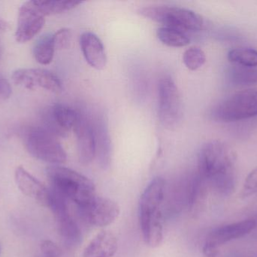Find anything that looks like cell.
Listing matches in <instances>:
<instances>
[{"label":"cell","instance_id":"obj_1","mask_svg":"<svg viewBox=\"0 0 257 257\" xmlns=\"http://www.w3.org/2000/svg\"><path fill=\"white\" fill-rule=\"evenodd\" d=\"M166 181L156 178L150 183L141 196L139 221L144 241L151 247H157L163 240V214Z\"/></svg>","mask_w":257,"mask_h":257},{"label":"cell","instance_id":"obj_2","mask_svg":"<svg viewBox=\"0 0 257 257\" xmlns=\"http://www.w3.org/2000/svg\"><path fill=\"white\" fill-rule=\"evenodd\" d=\"M51 189L78 208L85 206L96 196L93 181L81 174L62 166H51L46 170Z\"/></svg>","mask_w":257,"mask_h":257},{"label":"cell","instance_id":"obj_3","mask_svg":"<svg viewBox=\"0 0 257 257\" xmlns=\"http://www.w3.org/2000/svg\"><path fill=\"white\" fill-rule=\"evenodd\" d=\"M233 152L220 140H211L201 148L198 155L199 177L212 182L225 181L233 177Z\"/></svg>","mask_w":257,"mask_h":257},{"label":"cell","instance_id":"obj_4","mask_svg":"<svg viewBox=\"0 0 257 257\" xmlns=\"http://www.w3.org/2000/svg\"><path fill=\"white\" fill-rule=\"evenodd\" d=\"M142 17L160 23L163 27L178 29L181 31L196 32L202 30L203 19L196 12L175 6H147L139 9Z\"/></svg>","mask_w":257,"mask_h":257},{"label":"cell","instance_id":"obj_5","mask_svg":"<svg viewBox=\"0 0 257 257\" xmlns=\"http://www.w3.org/2000/svg\"><path fill=\"white\" fill-rule=\"evenodd\" d=\"M216 120L238 122L257 116V89L236 92L217 104L213 110Z\"/></svg>","mask_w":257,"mask_h":257},{"label":"cell","instance_id":"obj_6","mask_svg":"<svg viewBox=\"0 0 257 257\" xmlns=\"http://www.w3.org/2000/svg\"><path fill=\"white\" fill-rule=\"evenodd\" d=\"M25 146L30 155L40 161L60 164L67 160L66 151L60 142L45 128L30 130L26 135Z\"/></svg>","mask_w":257,"mask_h":257},{"label":"cell","instance_id":"obj_7","mask_svg":"<svg viewBox=\"0 0 257 257\" xmlns=\"http://www.w3.org/2000/svg\"><path fill=\"white\" fill-rule=\"evenodd\" d=\"M49 206L57 223V230L66 247L69 248L79 245L82 233L71 213L69 201L50 189Z\"/></svg>","mask_w":257,"mask_h":257},{"label":"cell","instance_id":"obj_8","mask_svg":"<svg viewBox=\"0 0 257 257\" xmlns=\"http://www.w3.org/2000/svg\"><path fill=\"white\" fill-rule=\"evenodd\" d=\"M182 116L181 97L176 84L169 77L160 80L159 84V118L163 126L176 128Z\"/></svg>","mask_w":257,"mask_h":257},{"label":"cell","instance_id":"obj_9","mask_svg":"<svg viewBox=\"0 0 257 257\" xmlns=\"http://www.w3.org/2000/svg\"><path fill=\"white\" fill-rule=\"evenodd\" d=\"M14 84L27 90L44 89L53 93H60L63 83L58 76L51 71L39 68H24L15 70L12 74Z\"/></svg>","mask_w":257,"mask_h":257},{"label":"cell","instance_id":"obj_10","mask_svg":"<svg viewBox=\"0 0 257 257\" xmlns=\"http://www.w3.org/2000/svg\"><path fill=\"white\" fill-rule=\"evenodd\" d=\"M78 208L84 221L96 227L111 224L120 214V207L117 202L101 196H96L90 203Z\"/></svg>","mask_w":257,"mask_h":257},{"label":"cell","instance_id":"obj_11","mask_svg":"<svg viewBox=\"0 0 257 257\" xmlns=\"http://www.w3.org/2000/svg\"><path fill=\"white\" fill-rule=\"evenodd\" d=\"M45 24V16L39 11L34 1L25 2L18 10L15 39L19 43L33 39Z\"/></svg>","mask_w":257,"mask_h":257},{"label":"cell","instance_id":"obj_12","mask_svg":"<svg viewBox=\"0 0 257 257\" xmlns=\"http://www.w3.org/2000/svg\"><path fill=\"white\" fill-rule=\"evenodd\" d=\"M73 130L76 134L78 160L83 165H87L96 157V139L93 121L79 112Z\"/></svg>","mask_w":257,"mask_h":257},{"label":"cell","instance_id":"obj_13","mask_svg":"<svg viewBox=\"0 0 257 257\" xmlns=\"http://www.w3.org/2000/svg\"><path fill=\"white\" fill-rule=\"evenodd\" d=\"M79 111L63 104L52 106L48 113L47 128L54 136L64 137L71 130L75 128L78 121Z\"/></svg>","mask_w":257,"mask_h":257},{"label":"cell","instance_id":"obj_14","mask_svg":"<svg viewBox=\"0 0 257 257\" xmlns=\"http://www.w3.org/2000/svg\"><path fill=\"white\" fill-rule=\"evenodd\" d=\"M15 179L17 186L23 194L34 199L42 206L48 208L51 196L50 189L47 188L23 167H17Z\"/></svg>","mask_w":257,"mask_h":257},{"label":"cell","instance_id":"obj_15","mask_svg":"<svg viewBox=\"0 0 257 257\" xmlns=\"http://www.w3.org/2000/svg\"><path fill=\"white\" fill-rule=\"evenodd\" d=\"M254 220H247L217 228L211 232L205 244L219 248L220 245L232 240L238 239L250 233L256 228Z\"/></svg>","mask_w":257,"mask_h":257},{"label":"cell","instance_id":"obj_16","mask_svg":"<svg viewBox=\"0 0 257 257\" xmlns=\"http://www.w3.org/2000/svg\"><path fill=\"white\" fill-rule=\"evenodd\" d=\"M80 45L86 61L91 67L101 70L106 66L107 56L101 39L92 32H84L80 37Z\"/></svg>","mask_w":257,"mask_h":257},{"label":"cell","instance_id":"obj_17","mask_svg":"<svg viewBox=\"0 0 257 257\" xmlns=\"http://www.w3.org/2000/svg\"><path fill=\"white\" fill-rule=\"evenodd\" d=\"M93 121V120H92ZM96 139V157L102 169L109 167L111 162V143L108 125L104 116H99L93 121Z\"/></svg>","mask_w":257,"mask_h":257},{"label":"cell","instance_id":"obj_18","mask_svg":"<svg viewBox=\"0 0 257 257\" xmlns=\"http://www.w3.org/2000/svg\"><path fill=\"white\" fill-rule=\"evenodd\" d=\"M117 250V239L110 231L98 233L84 249L83 257H113Z\"/></svg>","mask_w":257,"mask_h":257},{"label":"cell","instance_id":"obj_19","mask_svg":"<svg viewBox=\"0 0 257 257\" xmlns=\"http://www.w3.org/2000/svg\"><path fill=\"white\" fill-rule=\"evenodd\" d=\"M157 35L162 43L174 48L187 46L190 42L185 32L172 27H160L157 30Z\"/></svg>","mask_w":257,"mask_h":257},{"label":"cell","instance_id":"obj_20","mask_svg":"<svg viewBox=\"0 0 257 257\" xmlns=\"http://www.w3.org/2000/svg\"><path fill=\"white\" fill-rule=\"evenodd\" d=\"M45 16L58 15L72 10L82 3L81 1H34Z\"/></svg>","mask_w":257,"mask_h":257},{"label":"cell","instance_id":"obj_21","mask_svg":"<svg viewBox=\"0 0 257 257\" xmlns=\"http://www.w3.org/2000/svg\"><path fill=\"white\" fill-rule=\"evenodd\" d=\"M229 80L234 84H257V68L233 64L228 72Z\"/></svg>","mask_w":257,"mask_h":257},{"label":"cell","instance_id":"obj_22","mask_svg":"<svg viewBox=\"0 0 257 257\" xmlns=\"http://www.w3.org/2000/svg\"><path fill=\"white\" fill-rule=\"evenodd\" d=\"M227 57L233 64L248 67L257 66V50L253 48H235L229 51Z\"/></svg>","mask_w":257,"mask_h":257},{"label":"cell","instance_id":"obj_23","mask_svg":"<svg viewBox=\"0 0 257 257\" xmlns=\"http://www.w3.org/2000/svg\"><path fill=\"white\" fill-rule=\"evenodd\" d=\"M55 51L52 37L48 36L36 44L33 49V55L38 63L48 65L52 62Z\"/></svg>","mask_w":257,"mask_h":257},{"label":"cell","instance_id":"obj_24","mask_svg":"<svg viewBox=\"0 0 257 257\" xmlns=\"http://www.w3.org/2000/svg\"><path fill=\"white\" fill-rule=\"evenodd\" d=\"M183 61L187 69L196 70L205 64L206 56L205 52L199 47H191L186 50L184 53Z\"/></svg>","mask_w":257,"mask_h":257},{"label":"cell","instance_id":"obj_25","mask_svg":"<svg viewBox=\"0 0 257 257\" xmlns=\"http://www.w3.org/2000/svg\"><path fill=\"white\" fill-rule=\"evenodd\" d=\"M72 33L68 28H62L57 30L52 37L53 43L56 50L67 49L72 43Z\"/></svg>","mask_w":257,"mask_h":257},{"label":"cell","instance_id":"obj_26","mask_svg":"<svg viewBox=\"0 0 257 257\" xmlns=\"http://www.w3.org/2000/svg\"><path fill=\"white\" fill-rule=\"evenodd\" d=\"M40 250L43 257H61L66 252L60 246L49 240H45L41 243Z\"/></svg>","mask_w":257,"mask_h":257},{"label":"cell","instance_id":"obj_27","mask_svg":"<svg viewBox=\"0 0 257 257\" xmlns=\"http://www.w3.org/2000/svg\"><path fill=\"white\" fill-rule=\"evenodd\" d=\"M257 191V167L253 169L247 178H246L243 188L242 195L244 196H250Z\"/></svg>","mask_w":257,"mask_h":257},{"label":"cell","instance_id":"obj_28","mask_svg":"<svg viewBox=\"0 0 257 257\" xmlns=\"http://www.w3.org/2000/svg\"><path fill=\"white\" fill-rule=\"evenodd\" d=\"M12 95V88L10 83L0 77V104L7 101Z\"/></svg>","mask_w":257,"mask_h":257},{"label":"cell","instance_id":"obj_29","mask_svg":"<svg viewBox=\"0 0 257 257\" xmlns=\"http://www.w3.org/2000/svg\"><path fill=\"white\" fill-rule=\"evenodd\" d=\"M8 29V24L4 21V20L0 18V34L6 32Z\"/></svg>","mask_w":257,"mask_h":257},{"label":"cell","instance_id":"obj_30","mask_svg":"<svg viewBox=\"0 0 257 257\" xmlns=\"http://www.w3.org/2000/svg\"><path fill=\"white\" fill-rule=\"evenodd\" d=\"M43 257V256H42ZM61 257H74L73 255L71 254L70 253H69L68 251H66L64 253V254Z\"/></svg>","mask_w":257,"mask_h":257},{"label":"cell","instance_id":"obj_31","mask_svg":"<svg viewBox=\"0 0 257 257\" xmlns=\"http://www.w3.org/2000/svg\"><path fill=\"white\" fill-rule=\"evenodd\" d=\"M0 253H1V247H0Z\"/></svg>","mask_w":257,"mask_h":257}]
</instances>
